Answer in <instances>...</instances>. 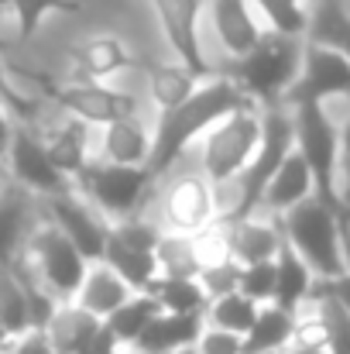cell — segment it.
Listing matches in <instances>:
<instances>
[{"mask_svg": "<svg viewBox=\"0 0 350 354\" xmlns=\"http://www.w3.org/2000/svg\"><path fill=\"white\" fill-rule=\"evenodd\" d=\"M151 183L155 172L148 165H117L107 158H90L72 179V189L83 200H90L107 221H120L137 214Z\"/></svg>", "mask_w": 350, "mask_h": 354, "instance_id": "8", "label": "cell"}, {"mask_svg": "<svg viewBox=\"0 0 350 354\" xmlns=\"http://www.w3.org/2000/svg\"><path fill=\"white\" fill-rule=\"evenodd\" d=\"M0 320L3 327L17 337L31 330V313H28V289L14 261L0 265Z\"/></svg>", "mask_w": 350, "mask_h": 354, "instance_id": "33", "label": "cell"}, {"mask_svg": "<svg viewBox=\"0 0 350 354\" xmlns=\"http://www.w3.org/2000/svg\"><path fill=\"white\" fill-rule=\"evenodd\" d=\"M220 224H224V234H227V251L237 265L275 258L282 241H285L278 217H268V214H247V217L220 221Z\"/></svg>", "mask_w": 350, "mask_h": 354, "instance_id": "17", "label": "cell"}, {"mask_svg": "<svg viewBox=\"0 0 350 354\" xmlns=\"http://www.w3.org/2000/svg\"><path fill=\"white\" fill-rule=\"evenodd\" d=\"M41 203H45V217L79 248V254H83L86 261L104 258L110 221H107L90 200H83L76 189H66V193L45 196Z\"/></svg>", "mask_w": 350, "mask_h": 354, "instance_id": "13", "label": "cell"}, {"mask_svg": "<svg viewBox=\"0 0 350 354\" xmlns=\"http://www.w3.org/2000/svg\"><path fill=\"white\" fill-rule=\"evenodd\" d=\"M162 217L165 231H182V234L206 231L213 221H220L217 186L203 172H182L179 179L168 183L162 196Z\"/></svg>", "mask_w": 350, "mask_h": 354, "instance_id": "12", "label": "cell"}, {"mask_svg": "<svg viewBox=\"0 0 350 354\" xmlns=\"http://www.w3.org/2000/svg\"><path fill=\"white\" fill-rule=\"evenodd\" d=\"M196 354H244L240 351V334L220 330V327H203V334L196 337Z\"/></svg>", "mask_w": 350, "mask_h": 354, "instance_id": "40", "label": "cell"}, {"mask_svg": "<svg viewBox=\"0 0 350 354\" xmlns=\"http://www.w3.org/2000/svg\"><path fill=\"white\" fill-rule=\"evenodd\" d=\"M289 111H292L295 148L313 172L316 196L344 221L350 234V207L340 193V120L330 114L327 104H295Z\"/></svg>", "mask_w": 350, "mask_h": 354, "instance_id": "3", "label": "cell"}, {"mask_svg": "<svg viewBox=\"0 0 350 354\" xmlns=\"http://www.w3.org/2000/svg\"><path fill=\"white\" fill-rule=\"evenodd\" d=\"M100 324H104V320L93 317L90 310H83L76 299H66V303L55 306V313H52L45 334H48V341L62 354H79L90 344V337L97 334Z\"/></svg>", "mask_w": 350, "mask_h": 354, "instance_id": "26", "label": "cell"}, {"mask_svg": "<svg viewBox=\"0 0 350 354\" xmlns=\"http://www.w3.org/2000/svg\"><path fill=\"white\" fill-rule=\"evenodd\" d=\"M316 196V186H313V172L306 165V158L299 155V148L292 145V151L278 162V169L271 172L264 193H261V203H257V214H268V217H282L285 210L299 207L302 200Z\"/></svg>", "mask_w": 350, "mask_h": 354, "instance_id": "16", "label": "cell"}, {"mask_svg": "<svg viewBox=\"0 0 350 354\" xmlns=\"http://www.w3.org/2000/svg\"><path fill=\"white\" fill-rule=\"evenodd\" d=\"M0 14H10V0H0Z\"/></svg>", "mask_w": 350, "mask_h": 354, "instance_id": "50", "label": "cell"}, {"mask_svg": "<svg viewBox=\"0 0 350 354\" xmlns=\"http://www.w3.org/2000/svg\"><path fill=\"white\" fill-rule=\"evenodd\" d=\"M210 21H213V35L220 48L227 52V59L247 55L268 31V24L261 21L251 0H210Z\"/></svg>", "mask_w": 350, "mask_h": 354, "instance_id": "15", "label": "cell"}, {"mask_svg": "<svg viewBox=\"0 0 350 354\" xmlns=\"http://www.w3.org/2000/svg\"><path fill=\"white\" fill-rule=\"evenodd\" d=\"M251 3L271 31L306 38V24H309V3L306 0H251Z\"/></svg>", "mask_w": 350, "mask_h": 354, "instance_id": "36", "label": "cell"}, {"mask_svg": "<svg viewBox=\"0 0 350 354\" xmlns=\"http://www.w3.org/2000/svg\"><path fill=\"white\" fill-rule=\"evenodd\" d=\"M292 327H295V313L292 310H285L278 303H261L251 330L240 337V351L244 354L285 351L289 341H292Z\"/></svg>", "mask_w": 350, "mask_h": 354, "instance_id": "25", "label": "cell"}, {"mask_svg": "<svg viewBox=\"0 0 350 354\" xmlns=\"http://www.w3.org/2000/svg\"><path fill=\"white\" fill-rule=\"evenodd\" d=\"M104 261L114 268L117 275L130 286V289H148L158 279V265H155V251L130 244L114 231H107V248H104Z\"/></svg>", "mask_w": 350, "mask_h": 354, "instance_id": "28", "label": "cell"}, {"mask_svg": "<svg viewBox=\"0 0 350 354\" xmlns=\"http://www.w3.org/2000/svg\"><path fill=\"white\" fill-rule=\"evenodd\" d=\"M206 0H151V10L158 17V28L165 35V41L172 45L175 59L186 62L193 73L210 76V62L200 41V17H203Z\"/></svg>", "mask_w": 350, "mask_h": 354, "instance_id": "14", "label": "cell"}, {"mask_svg": "<svg viewBox=\"0 0 350 354\" xmlns=\"http://www.w3.org/2000/svg\"><path fill=\"white\" fill-rule=\"evenodd\" d=\"M203 317H206L210 327H220V330H231V334L244 337L251 330L254 317H257V303L247 299L240 289H233V292H224V296L210 299L206 310H203Z\"/></svg>", "mask_w": 350, "mask_h": 354, "instance_id": "34", "label": "cell"}, {"mask_svg": "<svg viewBox=\"0 0 350 354\" xmlns=\"http://www.w3.org/2000/svg\"><path fill=\"white\" fill-rule=\"evenodd\" d=\"M261 141V107L247 104L217 120L200 138V172L220 189L244 172Z\"/></svg>", "mask_w": 350, "mask_h": 354, "instance_id": "7", "label": "cell"}, {"mask_svg": "<svg viewBox=\"0 0 350 354\" xmlns=\"http://www.w3.org/2000/svg\"><path fill=\"white\" fill-rule=\"evenodd\" d=\"M302 45L306 38L299 35H282V31H264L261 41L240 55L231 59L227 66V76L244 90V97L257 107H275L285 100L289 86L295 83L299 76V66H302Z\"/></svg>", "mask_w": 350, "mask_h": 354, "instance_id": "4", "label": "cell"}, {"mask_svg": "<svg viewBox=\"0 0 350 354\" xmlns=\"http://www.w3.org/2000/svg\"><path fill=\"white\" fill-rule=\"evenodd\" d=\"M313 296H316L320 313H323V320H327V348H330V354H350V310L340 306L333 296L320 292L316 286H313ZM313 296H309V299H313Z\"/></svg>", "mask_w": 350, "mask_h": 354, "instance_id": "37", "label": "cell"}, {"mask_svg": "<svg viewBox=\"0 0 350 354\" xmlns=\"http://www.w3.org/2000/svg\"><path fill=\"white\" fill-rule=\"evenodd\" d=\"M10 134H14V118L7 114V107H3V100H0V151L7 148Z\"/></svg>", "mask_w": 350, "mask_h": 354, "instance_id": "45", "label": "cell"}, {"mask_svg": "<svg viewBox=\"0 0 350 354\" xmlns=\"http://www.w3.org/2000/svg\"><path fill=\"white\" fill-rule=\"evenodd\" d=\"M285 354H330L327 348H285Z\"/></svg>", "mask_w": 350, "mask_h": 354, "instance_id": "47", "label": "cell"}, {"mask_svg": "<svg viewBox=\"0 0 350 354\" xmlns=\"http://www.w3.org/2000/svg\"><path fill=\"white\" fill-rule=\"evenodd\" d=\"M3 354H62V351L48 341L45 330H24V334H17V337L7 344Z\"/></svg>", "mask_w": 350, "mask_h": 354, "instance_id": "41", "label": "cell"}, {"mask_svg": "<svg viewBox=\"0 0 350 354\" xmlns=\"http://www.w3.org/2000/svg\"><path fill=\"white\" fill-rule=\"evenodd\" d=\"M45 141L48 158L55 162L59 172H66L69 179L79 176V169L90 162V127L76 118H66L59 127L52 131H38Z\"/></svg>", "mask_w": 350, "mask_h": 354, "instance_id": "23", "label": "cell"}, {"mask_svg": "<svg viewBox=\"0 0 350 354\" xmlns=\"http://www.w3.org/2000/svg\"><path fill=\"white\" fill-rule=\"evenodd\" d=\"M333 100L350 104V59L330 45L306 41L299 76L289 86L282 104L285 107H295V104H327L330 107Z\"/></svg>", "mask_w": 350, "mask_h": 354, "instance_id": "10", "label": "cell"}, {"mask_svg": "<svg viewBox=\"0 0 350 354\" xmlns=\"http://www.w3.org/2000/svg\"><path fill=\"white\" fill-rule=\"evenodd\" d=\"M72 62H76V76L79 80H97V83H110L124 69L134 66V55L127 48L124 38L117 35H90L86 41H79L72 48Z\"/></svg>", "mask_w": 350, "mask_h": 354, "instance_id": "18", "label": "cell"}, {"mask_svg": "<svg viewBox=\"0 0 350 354\" xmlns=\"http://www.w3.org/2000/svg\"><path fill=\"white\" fill-rule=\"evenodd\" d=\"M14 76L28 86L38 90V97L52 100L66 118L83 120L86 127H107L110 120L137 114V100L124 90H114L110 83H97V80H69V83H55L45 73L35 69H14Z\"/></svg>", "mask_w": 350, "mask_h": 354, "instance_id": "5", "label": "cell"}, {"mask_svg": "<svg viewBox=\"0 0 350 354\" xmlns=\"http://www.w3.org/2000/svg\"><path fill=\"white\" fill-rule=\"evenodd\" d=\"M203 327H206L203 313H168V310H158L134 344L148 354H175L182 348H193L196 337L203 334Z\"/></svg>", "mask_w": 350, "mask_h": 354, "instance_id": "19", "label": "cell"}, {"mask_svg": "<svg viewBox=\"0 0 350 354\" xmlns=\"http://www.w3.org/2000/svg\"><path fill=\"white\" fill-rule=\"evenodd\" d=\"M237 289H240L247 299H254L257 306H261V303H271V292H275V258L240 265Z\"/></svg>", "mask_w": 350, "mask_h": 354, "instance_id": "38", "label": "cell"}, {"mask_svg": "<svg viewBox=\"0 0 350 354\" xmlns=\"http://www.w3.org/2000/svg\"><path fill=\"white\" fill-rule=\"evenodd\" d=\"M130 292H137V289H130L104 258H97V261L86 265V275H83V282H79V289H76L72 299H76L83 310H90L93 317L107 320Z\"/></svg>", "mask_w": 350, "mask_h": 354, "instance_id": "20", "label": "cell"}, {"mask_svg": "<svg viewBox=\"0 0 350 354\" xmlns=\"http://www.w3.org/2000/svg\"><path fill=\"white\" fill-rule=\"evenodd\" d=\"M31 193L7 183L0 189V265L14 261L31 234Z\"/></svg>", "mask_w": 350, "mask_h": 354, "instance_id": "22", "label": "cell"}, {"mask_svg": "<svg viewBox=\"0 0 350 354\" xmlns=\"http://www.w3.org/2000/svg\"><path fill=\"white\" fill-rule=\"evenodd\" d=\"M316 289L327 292V296H333L340 306L350 310V268H344L337 279H316Z\"/></svg>", "mask_w": 350, "mask_h": 354, "instance_id": "43", "label": "cell"}, {"mask_svg": "<svg viewBox=\"0 0 350 354\" xmlns=\"http://www.w3.org/2000/svg\"><path fill=\"white\" fill-rule=\"evenodd\" d=\"M206 76L193 73L186 62H151L148 66V97L155 104V111H172L175 104H182Z\"/></svg>", "mask_w": 350, "mask_h": 354, "instance_id": "27", "label": "cell"}, {"mask_svg": "<svg viewBox=\"0 0 350 354\" xmlns=\"http://www.w3.org/2000/svg\"><path fill=\"white\" fill-rule=\"evenodd\" d=\"M21 261L35 272V279L59 299H72L83 275H86V258L79 254V248L62 234L48 217L41 224L31 227V234L24 241V251H21Z\"/></svg>", "mask_w": 350, "mask_h": 354, "instance_id": "9", "label": "cell"}, {"mask_svg": "<svg viewBox=\"0 0 350 354\" xmlns=\"http://www.w3.org/2000/svg\"><path fill=\"white\" fill-rule=\"evenodd\" d=\"M313 286H316L313 268L282 241V248L275 254V292H271V303H278V306L295 313L302 303H309Z\"/></svg>", "mask_w": 350, "mask_h": 354, "instance_id": "24", "label": "cell"}, {"mask_svg": "<svg viewBox=\"0 0 350 354\" xmlns=\"http://www.w3.org/2000/svg\"><path fill=\"white\" fill-rule=\"evenodd\" d=\"M261 354H285V351H261Z\"/></svg>", "mask_w": 350, "mask_h": 354, "instance_id": "52", "label": "cell"}, {"mask_svg": "<svg viewBox=\"0 0 350 354\" xmlns=\"http://www.w3.org/2000/svg\"><path fill=\"white\" fill-rule=\"evenodd\" d=\"M10 183V176H7V162H3V151H0V189Z\"/></svg>", "mask_w": 350, "mask_h": 354, "instance_id": "48", "label": "cell"}, {"mask_svg": "<svg viewBox=\"0 0 350 354\" xmlns=\"http://www.w3.org/2000/svg\"><path fill=\"white\" fill-rule=\"evenodd\" d=\"M306 41L330 45L350 59V10L344 0H313L309 3V24Z\"/></svg>", "mask_w": 350, "mask_h": 354, "instance_id": "29", "label": "cell"}, {"mask_svg": "<svg viewBox=\"0 0 350 354\" xmlns=\"http://www.w3.org/2000/svg\"><path fill=\"white\" fill-rule=\"evenodd\" d=\"M247 104L251 100L227 73L224 76L210 73L182 104H175L172 111H162L151 127V158H148V169L155 172V179H162L186 155V148L203 138L206 127H213L224 114Z\"/></svg>", "mask_w": 350, "mask_h": 354, "instance_id": "1", "label": "cell"}, {"mask_svg": "<svg viewBox=\"0 0 350 354\" xmlns=\"http://www.w3.org/2000/svg\"><path fill=\"white\" fill-rule=\"evenodd\" d=\"M285 244L313 268L316 279H337L350 268V234L344 221L320 200L309 196L278 217Z\"/></svg>", "mask_w": 350, "mask_h": 354, "instance_id": "2", "label": "cell"}, {"mask_svg": "<svg viewBox=\"0 0 350 354\" xmlns=\"http://www.w3.org/2000/svg\"><path fill=\"white\" fill-rule=\"evenodd\" d=\"M158 310H162L158 299H155L151 292L137 289V292H130L114 313L107 317V327L114 330V337L120 341V344H134V341L141 337V330L151 324V317H155Z\"/></svg>", "mask_w": 350, "mask_h": 354, "instance_id": "32", "label": "cell"}, {"mask_svg": "<svg viewBox=\"0 0 350 354\" xmlns=\"http://www.w3.org/2000/svg\"><path fill=\"white\" fill-rule=\"evenodd\" d=\"M114 354H148V351H141L137 344H120V348H117Z\"/></svg>", "mask_w": 350, "mask_h": 354, "instance_id": "49", "label": "cell"}, {"mask_svg": "<svg viewBox=\"0 0 350 354\" xmlns=\"http://www.w3.org/2000/svg\"><path fill=\"white\" fill-rule=\"evenodd\" d=\"M295 145V131H292V111L285 104L275 107H261V141L257 151L251 155V162L244 165V172L233 179V203L231 210L220 214V221H237L247 214H257L261 193L271 179V172L278 169V162L292 151Z\"/></svg>", "mask_w": 350, "mask_h": 354, "instance_id": "6", "label": "cell"}, {"mask_svg": "<svg viewBox=\"0 0 350 354\" xmlns=\"http://www.w3.org/2000/svg\"><path fill=\"white\" fill-rule=\"evenodd\" d=\"M196 279H200V286L206 289V296H210V299H217V296H224V292H233V289H237L240 265H237L233 258H220V261L203 265Z\"/></svg>", "mask_w": 350, "mask_h": 354, "instance_id": "39", "label": "cell"}, {"mask_svg": "<svg viewBox=\"0 0 350 354\" xmlns=\"http://www.w3.org/2000/svg\"><path fill=\"white\" fill-rule=\"evenodd\" d=\"M117 348H120V341H117L114 330H110V327H107V320H104V324L97 327V334L90 337V344H86L79 354H114Z\"/></svg>", "mask_w": 350, "mask_h": 354, "instance_id": "44", "label": "cell"}, {"mask_svg": "<svg viewBox=\"0 0 350 354\" xmlns=\"http://www.w3.org/2000/svg\"><path fill=\"white\" fill-rule=\"evenodd\" d=\"M144 292H151L158 299L162 310L168 313H203L210 296L200 286V279H175V275H158Z\"/></svg>", "mask_w": 350, "mask_h": 354, "instance_id": "31", "label": "cell"}, {"mask_svg": "<svg viewBox=\"0 0 350 354\" xmlns=\"http://www.w3.org/2000/svg\"><path fill=\"white\" fill-rule=\"evenodd\" d=\"M175 354H196V348H182V351H175Z\"/></svg>", "mask_w": 350, "mask_h": 354, "instance_id": "51", "label": "cell"}, {"mask_svg": "<svg viewBox=\"0 0 350 354\" xmlns=\"http://www.w3.org/2000/svg\"><path fill=\"white\" fill-rule=\"evenodd\" d=\"M3 162H7L10 183L21 186V189H28V193L38 196V200L72 189V179L55 169V162H52L48 151H45L41 134H38L31 124H21V127L14 124V134H10V141H7V148H3Z\"/></svg>", "mask_w": 350, "mask_h": 354, "instance_id": "11", "label": "cell"}, {"mask_svg": "<svg viewBox=\"0 0 350 354\" xmlns=\"http://www.w3.org/2000/svg\"><path fill=\"white\" fill-rule=\"evenodd\" d=\"M155 265H158V275H175V279H196L203 261H200V251H196V237L182 234V231H165L158 234L155 244Z\"/></svg>", "mask_w": 350, "mask_h": 354, "instance_id": "30", "label": "cell"}, {"mask_svg": "<svg viewBox=\"0 0 350 354\" xmlns=\"http://www.w3.org/2000/svg\"><path fill=\"white\" fill-rule=\"evenodd\" d=\"M79 10H83V0H10V14H14V24H17V38L21 41L35 38L45 17L79 14Z\"/></svg>", "mask_w": 350, "mask_h": 354, "instance_id": "35", "label": "cell"}, {"mask_svg": "<svg viewBox=\"0 0 350 354\" xmlns=\"http://www.w3.org/2000/svg\"><path fill=\"white\" fill-rule=\"evenodd\" d=\"M100 158L117 162V165H148V158H151V127L137 114L110 120L104 127Z\"/></svg>", "mask_w": 350, "mask_h": 354, "instance_id": "21", "label": "cell"}, {"mask_svg": "<svg viewBox=\"0 0 350 354\" xmlns=\"http://www.w3.org/2000/svg\"><path fill=\"white\" fill-rule=\"evenodd\" d=\"M340 193L350 207V114L340 120Z\"/></svg>", "mask_w": 350, "mask_h": 354, "instance_id": "42", "label": "cell"}, {"mask_svg": "<svg viewBox=\"0 0 350 354\" xmlns=\"http://www.w3.org/2000/svg\"><path fill=\"white\" fill-rule=\"evenodd\" d=\"M10 341H14V334H10V330L3 327V320H0V354L7 351V344H10Z\"/></svg>", "mask_w": 350, "mask_h": 354, "instance_id": "46", "label": "cell"}]
</instances>
